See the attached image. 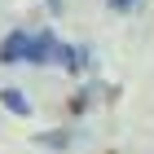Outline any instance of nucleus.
<instances>
[{"label": "nucleus", "mask_w": 154, "mask_h": 154, "mask_svg": "<svg viewBox=\"0 0 154 154\" xmlns=\"http://www.w3.org/2000/svg\"><path fill=\"white\" fill-rule=\"evenodd\" d=\"M79 53L48 35V31H35V35H26V31H13L5 44H0V62L5 66H18V62H40V66H79Z\"/></svg>", "instance_id": "f257e3e1"}, {"label": "nucleus", "mask_w": 154, "mask_h": 154, "mask_svg": "<svg viewBox=\"0 0 154 154\" xmlns=\"http://www.w3.org/2000/svg\"><path fill=\"white\" fill-rule=\"evenodd\" d=\"M110 5H115V9H132L137 0H110Z\"/></svg>", "instance_id": "7ed1b4c3"}, {"label": "nucleus", "mask_w": 154, "mask_h": 154, "mask_svg": "<svg viewBox=\"0 0 154 154\" xmlns=\"http://www.w3.org/2000/svg\"><path fill=\"white\" fill-rule=\"evenodd\" d=\"M0 97H5V106H9L13 115H26V110H31V106H26V101H22V93H13V88H5V93H0Z\"/></svg>", "instance_id": "f03ea898"}]
</instances>
